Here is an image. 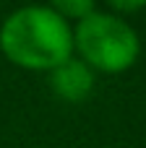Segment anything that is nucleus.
Returning <instances> with one entry per match:
<instances>
[{"label":"nucleus","instance_id":"1","mask_svg":"<svg viewBox=\"0 0 146 148\" xmlns=\"http://www.w3.org/2000/svg\"><path fill=\"white\" fill-rule=\"evenodd\" d=\"M0 49L24 70L50 73L73 57V23H68L52 5L16 8L0 26Z\"/></svg>","mask_w":146,"mask_h":148},{"label":"nucleus","instance_id":"2","mask_svg":"<svg viewBox=\"0 0 146 148\" xmlns=\"http://www.w3.org/2000/svg\"><path fill=\"white\" fill-rule=\"evenodd\" d=\"M73 55L94 73H123L138 60L141 42L123 16L97 8L73 23Z\"/></svg>","mask_w":146,"mask_h":148},{"label":"nucleus","instance_id":"3","mask_svg":"<svg viewBox=\"0 0 146 148\" xmlns=\"http://www.w3.org/2000/svg\"><path fill=\"white\" fill-rule=\"evenodd\" d=\"M50 88L55 91L57 99L78 104V101L89 99V94L94 91V70L73 55L50 70Z\"/></svg>","mask_w":146,"mask_h":148},{"label":"nucleus","instance_id":"4","mask_svg":"<svg viewBox=\"0 0 146 148\" xmlns=\"http://www.w3.org/2000/svg\"><path fill=\"white\" fill-rule=\"evenodd\" d=\"M68 23L73 21V23H78L81 18H86L89 13H94L97 10V5H94V0H55V3H50Z\"/></svg>","mask_w":146,"mask_h":148},{"label":"nucleus","instance_id":"5","mask_svg":"<svg viewBox=\"0 0 146 148\" xmlns=\"http://www.w3.org/2000/svg\"><path fill=\"white\" fill-rule=\"evenodd\" d=\"M146 3H112V13H128V10H138V8H144Z\"/></svg>","mask_w":146,"mask_h":148}]
</instances>
